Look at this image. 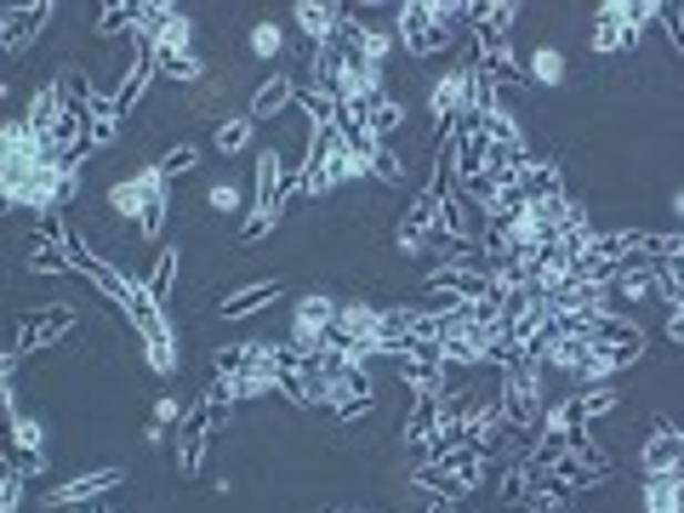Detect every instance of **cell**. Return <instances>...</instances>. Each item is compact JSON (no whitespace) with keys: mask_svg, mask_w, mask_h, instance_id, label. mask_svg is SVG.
Masks as SVG:
<instances>
[{"mask_svg":"<svg viewBox=\"0 0 684 513\" xmlns=\"http://www.w3.org/2000/svg\"><path fill=\"white\" fill-rule=\"evenodd\" d=\"M166 188H172L166 172H160V166H143L137 177L114 183V188H109V201H114L120 217H137V234L160 240V228H166Z\"/></svg>","mask_w":684,"mask_h":513,"instance_id":"6da1fadb","label":"cell"},{"mask_svg":"<svg viewBox=\"0 0 684 513\" xmlns=\"http://www.w3.org/2000/svg\"><path fill=\"white\" fill-rule=\"evenodd\" d=\"M252 132H257L252 114H234V121H217V154H239V148L252 143Z\"/></svg>","mask_w":684,"mask_h":513,"instance_id":"5bb4252c","label":"cell"},{"mask_svg":"<svg viewBox=\"0 0 684 513\" xmlns=\"http://www.w3.org/2000/svg\"><path fill=\"white\" fill-rule=\"evenodd\" d=\"M678 217H684V188H678Z\"/></svg>","mask_w":684,"mask_h":513,"instance_id":"d4e9b609","label":"cell"},{"mask_svg":"<svg viewBox=\"0 0 684 513\" xmlns=\"http://www.w3.org/2000/svg\"><path fill=\"white\" fill-rule=\"evenodd\" d=\"M23 473L29 468H18V462L7 468V485H0V513H18L23 507Z\"/></svg>","mask_w":684,"mask_h":513,"instance_id":"ffe728a7","label":"cell"},{"mask_svg":"<svg viewBox=\"0 0 684 513\" xmlns=\"http://www.w3.org/2000/svg\"><path fill=\"white\" fill-rule=\"evenodd\" d=\"M279 212H286V161H279L274 148H263V154H257V212H252V223H246V234H239V240L257 246L263 234L279 223Z\"/></svg>","mask_w":684,"mask_h":513,"instance_id":"3957f363","label":"cell"},{"mask_svg":"<svg viewBox=\"0 0 684 513\" xmlns=\"http://www.w3.org/2000/svg\"><path fill=\"white\" fill-rule=\"evenodd\" d=\"M667 337H673V342H684V308H673V320H667Z\"/></svg>","mask_w":684,"mask_h":513,"instance_id":"603a6c76","label":"cell"},{"mask_svg":"<svg viewBox=\"0 0 684 513\" xmlns=\"http://www.w3.org/2000/svg\"><path fill=\"white\" fill-rule=\"evenodd\" d=\"M576 406H582V417L593 422V417H605V411H616V388H605V382H588V388L576 393Z\"/></svg>","mask_w":684,"mask_h":513,"instance_id":"2e32d148","label":"cell"},{"mask_svg":"<svg viewBox=\"0 0 684 513\" xmlns=\"http://www.w3.org/2000/svg\"><path fill=\"white\" fill-rule=\"evenodd\" d=\"M92 513H109V507H92Z\"/></svg>","mask_w":684,"mask_h":513,"instance_id":"4316f807","label":"cell"},{"mask_svg":"<svg viewBox=\"0 0 684 513\" xmlns=\"http://www.w3.org/2000/svg\"><path fill=\"white\" fill-rule=\"evenodd\" d=\"M206 201H212V212H234L239 206V188L234 183H217V188H206Z\"/></svg>","mask_w":684,"mask_h":513,"instance_id":"7402d4cb","label":"cell"},{"mask_svg":"<svg viewBox=\"0 0 684 513\" xmlns=\"http://www.w3.org/2000/svg\"><path fill=\"white\" fill-rule=\"evenodd\" d=\"M69 326H74V308H63V302L58 308H34V314H23V320H18L7 353H18V360H23V353H34L40 342H58Z\"/></svg>","mask_w":684,"mask_h":513,"instance_id":"5b68a950","label":"cell"},{"mask_svg":"<svg viewBox=\"0 0 684 513\" xmlns=\"http://www.w3.org/2000/svg\"><path fill=\"white\" fill-rule=\"evenodd\" d=\"M137 12H143V7H126V0H114V7H103V18H98V34H120V29H137Z\"/></svg>","mask_w":684,"mask_h":513,"instance_id":"ac0fdd59","label":"cell"},{"mask_svg":"<svg viewBox=\"0 0 684 513\" xmlns=\"http://www.w3.org/2000/svg\"><path fill=\"white\" fill-rule=\"evenodd\" d=\"M252 52H257V58H279V52H286V34H279V23H257V29H252Z\"/></svg>","mask_w":684,"mask_h":513,"instance_id":"d6986e66","label":"cell"},{"mask_svg":"<svg viewBox=\"0 0 684 513\" xmlns=\"http://www.w3.org/2000/svg\"><path fill=\"white\" fill-rule=\"evenodd\" d=\"M651 18H656V7H627V0L599 7V18H593V52H627Z\"/></svg>","mask_w":684,"mask_h":513,"instance_id":"277c9868","label":"cell"},{"mask_svg":"<svg viewBox=\"0 0 684 513\" xmlns=\"http://www.w3.org/2000/svg\"><path fill=\"white\" fill-rule=\"evenodd\" d=\"M292 98H297V81H292V74H274V81H263V86H257V98H252V109H246V114L263 126V121H274V114L286 109Z\"/></svg>","mask_w":684,"mask_h":513,"instance_id":"30bf717a","label":"cell"},{"mask_svg":"<svg viewBox=\"0 0 684 513\" xmlns=\"http://www.w3.org/2000/svg\"><path fill=\"white\" fill-rule=\"evenodd\" d=\"M428 513H457V507H451V502H433V507H428Z\"/></svg>","mask_w":684,"mask_h":513,"instance_id":"cb8c5ba5","label":"cell"},{"mask_svg":"<svg viewBox=\"0 0 684 513\" xmlns=\"http://www.w3.org/2000/svg\"><path fill=\"white\" fill-rule=\"evenodd\" d=\"M525 74H531L537 86H559V81H565V58H559L553 47H537V52H531V69H525Z\"/></svg>","mask_w":684,"mask_h":513,"instance_id":"9a60e30c","label":"cell"},{"mask_svg":"<svg viewBox=\"0 0 684 513\" xmlns=\"http://www.w3.org/2000/svg\"><path fill=\"white\" fill-rule=\"evenodd\" d=\"M120 485V468H98V473H80V480H63L47 491V507H74V502H98L103 491Z\"/></svg>","mask_w":684,"mask_h":513,"instance_id":"ba28073f","label":"cell"},{"mask_svg":"<svg viewBox=\"0 0 684 513\" xmlns=\"http://www.w3.org/2000/svg\"><path fill=\"white\" fill-rule=\"evenodd\" d=\"M172 280H177V252H160V263H154V274H149L154 302H166V297H172Z\"/></svg>","mask_w":684,"mask_h":513,"instance_id":"e0dca14e","label":"cell"},{"mask_svg":"<svg viewBox=\"0 0 684 513\" xmlns=\"http://www.w3.org/2000/svg\"><path fill=\"white\" fill-rule=\"evenodd\" d=\"M52 12H58L52 0H47V7H40V0H34V7H12L7 18H0V52H7V58H18V52L34 41V34L52 23Z\"/></svg>","mask_w":684,"mask_h":513,"instance_id":"52a82bcc","label":"cell"},{"mask_svg":"<svg viewBox=\"0 0 684 513\" xmlns=\"http://www.w3.org/2000/svg\"><path fill=\"white\" fill-rule=\"evenodd\" d=\"M645 513H684V480H645Z\"/></svg>","mask_w":684,"mask_h":513,"instance_id":"4fadbf2b","label":"cell"},{"mask_svg":"<svg viewBox=\"0 0 684 513\" xmlns=\"http://www.w3.org/2000/svg\"><path fill=\"white\" fill-rule=\"evenodd\" d=\"M292 12H297V29L314 41V52L337 47V34L348 29V12H343V7H331V0H303V7H292Z\"/></svg>","mask_w":684,"mask_h":513,"instance_id":"8992f818","label":"cell"},{"mask_svg":"<svg viewBox=\"0 0 684 513\" xmlns=\"http://www.w3.org/2000/svg\"><path fill=\"white\" fill-rule=\"evenodd\" d=\"M468 23V7H399V18H394V34L406 41L417 58H433V52H446L451 41H457V29Z\"/></svg>","mask_w":684,"mask_h":513,"instance_id":"7a4b0ae2","label":"cell"},{"mask_svg":"<svg viewBox=\"0 0 684 513\" xmlns=\"http://www.w3.org/2000/svg\"><path fill=\"white\" fill-rule=\"evenodd\" d=\"M12 440H18V468H29V473L47 468V428H40L29 411L12 417Z\"/></svg>","mask_w":684,"mask_h":513,"instance_id":"9c48e42d","label":"cell"},{"mask_svg":"<svg viewBox=\"0 0 684 513\" xmlns=\"http://www.w3.org/2000/svg\"><path fill=\"white\" fill-rule=\"evenodd\" d=\"M154 81H160V69H154V58H143V52H137V63L126 69V81H120V86H114V103H120V109H132V103H137V98H143V92H149Z\"/></svg>","mask_w":684,"mask_h":513,"instance_id":"7c38bea8","label":"cell"},{"mask_svg":"<svg viewBox=\"0 0 684 513\" xmlns=\"http://www.w3.org/2000/svg\"><path fill=\"white\" fill-rule=\"evenodd\" d=\"M678 445H684V428H678Z\"/></svg>","mask_w":684,"mask_h":513,"instance_id":"484cf974","label":"cell"},{"mask_svg":"<svg viewBox=\"0 0 684 513\" xmlns=\"http://www.w3.org/2000/svg\"><path fill=\"white\" fill-rule=\"evenodd\" d=\"M279 297V280H252L246 291H228L223 297V314H228V320H246V314H257L263 302H274Z\"/></svg>","mask_w":684,"mask_h":513,"instance_id":"8fae6325","label":"cell"},{"mask_svg":"<svg viewBox=\"0 0 684 513\" xmlns=\"http://www.w3.org/2000/svg\"><path fill=\"white\" fill-rule=\"evenodd\" d=\"M194 161H200V154H194L188 143H177L166 161H160V172H166V177H183V172H194Z\"/></svg>","mask_w":684,"mask_h":513,"instance_id":"44dd1931","label":"cell"}]
</instances>
